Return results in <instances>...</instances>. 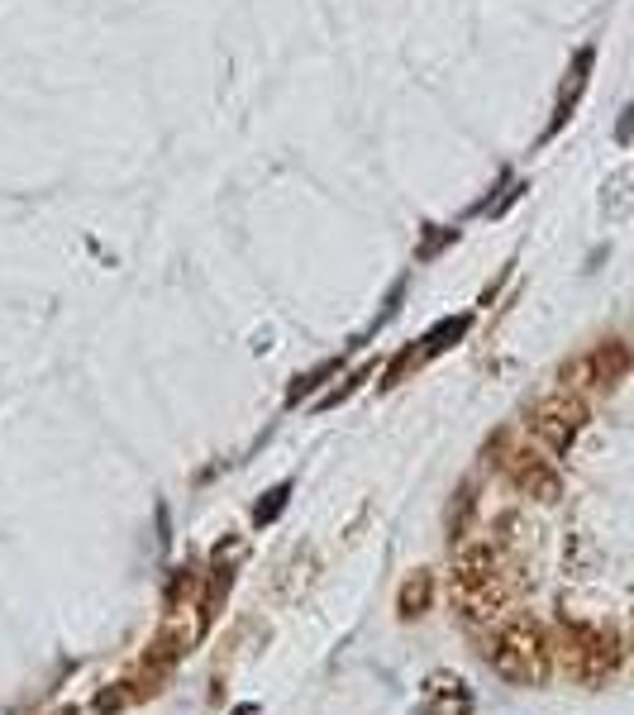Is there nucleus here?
I'll list each match as a JSON object with an SVG mask.
<instances>
[{
    "mask_svg": "<svg viewBox=\"0 0 634 715\" xmlns=\"http://www.w3.org/2000/svg\"><path fill=\"white\" fill-rule=\"evenodd\" d=\"M363 382H368V367H358V372H353V377H349V382H343V386H339V392H335V396H325V400H320V406L329 410V406H339V400H349V396H353V392H358V386H363Z\"/></svg>",
    "mask_w": 634,
    "mask_h": 715,
    "instance_id": "15",
    "label": "nucleus"
},
{
    "mask_svg": "<svg viewBox=\"0 0 634 715\" xmlns=\"http://www.w3.org/2000/svg\"><path fill=\"white\" fill-rule=\"evenodd\" d=\"M286 501H292V482H277V486H272V492L253 506V525H272V520H277V515L286 510Z\"/></svg>",
    "mask_w": 634,
    "mask_h": 715,
    "instance_id": "13",
    "label": "nucleus"
},
{
    "mask_svg": "<svg viewBox=\"0 0 634 715\" xmlns=\"http://www.w3.org/2000/svg\"><path fill=\"white\" fill-rule=\"evenodd\" d=\"M564 644V668H568V678L572 682H582V686H601L606 678H615L625 663V649H621V639L611 635V629H601V625H582V620H564V635H558Z\"/></svg>",
    "mask_w": 634,
    "mask_h": 715,
    "instance_id": "3",
    "label": "nucleus"
},
{
    "mask_svg": "<svg viewBox=\"0 0 634 715\" xmlns=\"http://www.w3.org/2000/svg\"><path fill=\"white\" fill-rule=\"evenodd\" d=\"M472 706H478V701H472L463 678H453V672H435V678L425 682L415 715H472Z\"/></svg>",
    "mask_w": 634,
    "mask_h": 715,
    "instance_id": "7",
    "label": "nucleus"
},
{
    "mask_svg": "<svg viewBox=\"0 0 634 715\" xmlns=\"http://www.w3.org/2000/svg\"><path fill=\"white\" fill-rule=\"evenodd\" d=\"M229 586H234V558L225 563V549L220 558H215V568L206 572V592H200V620H196V639L206 635V629L215 625V615H220L225 606V596H229Z\"/></svg>",
    "mask_w": 634,
    "mask_h": 715,
    "instance_id": "9",
    "label": "nucleus"
},
{
    "mask_svg": "<svg viewBox=\"0 0 634 715\" xmlns=\"http://www.w3.org/2000/svg\"><path fill=\"white\" fill-rule=\"evenodd\" d=\"M429 601H435V572H411L406 582H401V596H396V610L401 620H415V615L429 610Z\"/></svg>",
    "mask_w": 634,
    "mask_h": 715,
    "instance_id": "11",
    "label": "nucleus"
},
{
    "mask_svg": "<svg viewBox=\"0 0 634 715\" xmlns=\"http://www.w3.org/2000/svg\"><path fill=\"white\" fill-rule=\"evenodd\" d=\"M582 425H587V400L572 396V392H558V396L539 400V406L529 410V435H535L544 449L558 453V458L578 443Z\"/></svg>",
    "mask_w": 634,
    "mask_h": 715,
    "instance_id": "4",
    "label": "nucleus"
},
{
    "mask_svg": "<svg viewBox=\"0 0 634 715\" xmlns=\"http://www.w3.org/2000/svg\"><path fill=\"white\" fill-rule=\"evenodd\" d=\"M634 139V106H625V114H621V124H615V143H621V148H625V143Z\"/></svg>",
    "mask_w": 634,
    "mask_h": 715,
    "instance_id": "16",
    "label": "nucleus"
},
{
    "mask_svg": "<svg viewBox=\"0 0 634 715\" xmlns=\"http://www.w3.org/2000/svg\"><path fill=\"white\" fill-rule=\"evenodd\" d=\"M487 663L511 686H544V678H549V668H554V649L535 620H511L496 629L492 649H487Z\"/></svg>",
    "mask_w": 634,
    "mask_h": 715,
    "instance_id": "2",
    "label": "nucleus"
},
{
    "mask_svg": "<svg viewBox=\"0 0 634 715\" xmlns=\"http://www.w3.org/2000/svg\"><path fill=\"white\" fill-rule=\"evenodd\" d=\"M496 463L506 468V477L521 486L525 496H535V501H558L564 496V477H558V468L539 449H511L506 458H496Z\"/></svg>",
    "mask_w": 634,
    "mask_h": 715,
    "instance_id": "6",
    "label": "nucleus"
},
{
    "mask_svg": "<svg viewBox=\"0 0 634 715\" xmlns=\"http://www.w3.org/2000/svg\"><path fill=\"white\" fill-rule=\"evenodd\" d=\"M472 329V315H449V320H439L429 334L415 343V353H420V363H429V358H439V353H449L458 339H463Z\"/></svg>",
    "mask_w": 634,
    "mask_h": 715,
    "instance_id": "10",
    "label": "nucleus"
},
{
    "mask_svg": "<svg viewBox=\"0 0 634 715\" xmlns=\"http://www.w3.org/2000/svg\"><path fill=\"white\" fill-rule=\"evenodd\" d=\"M634 367V343L630 339H601L592 353H582L564 377H572V386H597V392H611L621 377H630Z\"/></svg>",
    "mask_w": 634,
    "mask_h": 715,
    "instance_id": "5",
    "label": "nucleus"
},
{
    "mask_svg": "<svg viewBox=\"0 0 634 715\" xmlns=\"http://www.w3.org/2000/svg\"><path fill=\"white\" fill-rule=\"evenodd\" d=\"M335 372H339V358H325L320 367L300 372V377H296L292 386H286V406H300V400H306V396H315V392H320V386H325L329 377H335Z\"/></svg>",
    "mask_w": 634,
    "mask_h": 715,
    "instance_id": "12",
    "label": "nucleus"
},
{
    "mask_svg": "<svg viewBox=\"0 0 634 715\" xmlns=\"http://www.w3.org/2000/svg\"><path fill=\"white\" fill-rule=\"evenodd\" d=\"M511 592H515V582L506 578L501 553L492 549V543H472V549L458 553V563H453V601L463 606V615L487 620V615H496L501 606H506Z\"/></svg>",
    "mask_w": 634,
    "mask_h": 715,
    "instance_id": "1",
    "label": "nucleus"
},
{
    "mask_svg": "<svg viewBox=\"0 0 634 715\" xmlns=\"http://www.w3.org/2000/svg\"><path fill=\"white\" fill-rule=\"evenodd\" d=\"M129 701H139V692H129V682H114V692L96 696V715H120Z\"/></svg>",
    "mask_w": 634,
    "mask_h": 715,
    "instance_id": "14",
    "label": "nucleus"
},
{
    "mask_svg": "<svg viewBox=\"0 0 634 715\" xmlns=\"http://www.w3.org/2000/svg\"><path fill=\"white\" fill-rule=\"evenodd\" d=\"M53 715H81L77 706H63V711H53Z\"/></svg>",
    "mask_w": 634,
    "mask_h": 715,
    "instance_id": "17",
    "label": "nucleus"
},
{
    "mask_svg": "<svg viewBox=\"0 0 634 715\" xmlns=\"http://www.w3.org/2000/svg\"><path fill=\"white\" fill-rule=\"evenodd\" d=\"M592 67H597V48H592V43H587V48H578V57H572L568 81H564V91H558V106H554V120H549V129H544V139L564 134V124L572 120V110H578V100L587 96V81H592Z\"/></svg>",
    "mask_w": 634,
    "mask_h": 715,
    "instance_id": "8",
    "label": "nucleus"
}]
</instances>
